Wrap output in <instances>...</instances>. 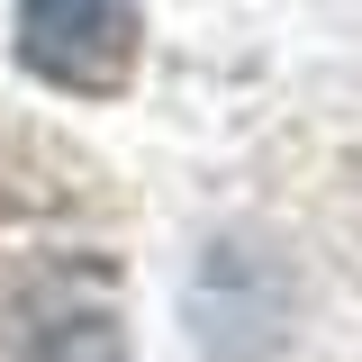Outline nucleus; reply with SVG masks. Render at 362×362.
Segmentation results:
<instances>
[{"label": "nucleus", "instance_id": "f257e3e1", "mask_svg": "<svg viewBox=\"0 0 362 362\" xmlns=\"http://www.w3.org/2000/svg\"><path fill=\"white\" fill-rule=\"evenodd\" d=\"M136 0H18V64L73 100H118L136 82Z\"/></svg>", "mask_w": 362, "mask_h": 362}]
</instances>
